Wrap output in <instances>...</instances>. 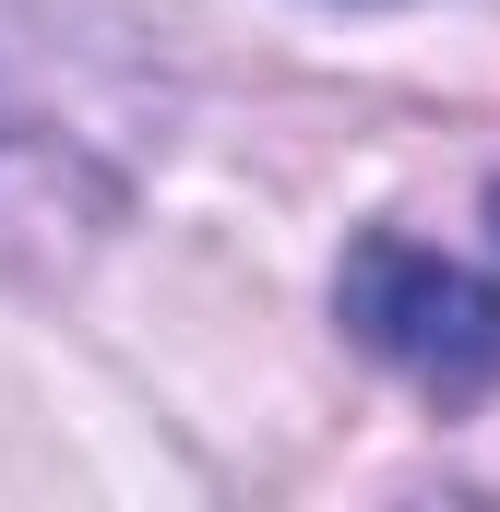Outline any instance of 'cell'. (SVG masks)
<instances>
[{
    "mask_svg": "<svg viewBox=\"0 0 500 512\" xmlns=\"http://www.w3.org/2000/svg\"><path fill=\"white\" fill-rule=\"evenodd\" d=\"M346 322H358V346H381L405 382L429 393H489L500 382V274H465V262L417 251V239H358L346 251Z\"/></svg>",
    "mask_w": 500,
    "mask_h": 512,
    "instance_id": "cell-1",
    "label": "cell"
}]
</instances>
